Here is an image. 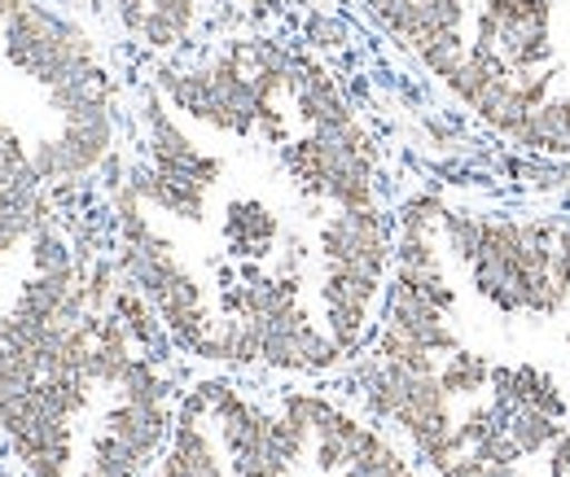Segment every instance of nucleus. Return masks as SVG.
Segmentation results:
<instances>
[{"label": "nucleus", "instance_id": "f257e3e1", "mask_svg": "<svg viewBox=\"0 0 570 477\" xmlns=\"http://www.w3.org/2000/svg\"><path fill=\"white\" fill-rule=\"evenodd\" d=\"M553 215H488L448 206L443 246L465 268L474 294L500 316L553 320L570 307V289L553 272Z\"/></svg>", "mask_w": 570, "mask_h": 477}, {"label": "nucleus", "instance_id": "f03ea898", "mask_svg": "<svg viewBox=\"0 0 570 477\" xmlns=\"http://www.w3.org/2000/svg\"><path fill=\"white\" fill-rule=\"evenodd\" d=\"M154 88L163 92V101H171V110H180L185 119L212 128L219 137L250 140L259 128V115L268 110L250 74V40L224 44L198 67H163Z\"/></svg>", "mask_w": 570, "mask_h": 477}, {"label": "nucleus", "instance_id": "7ed1b4c3", "mask_svg": "<svg viewBox=\"0 0 570 477\" xmlns=\"http://www.w3.org/2000/svg\"><path fill=\"white\" fill-rule=\"evenodd\" d=\"M282 162L298 193L321 198L334 210L377 206V140L364 123L334 132H307L282 145Z\"/></svg>", "mask_w": 570, "mask_h": 477}, {"label": "nucleus", "instance_id": "20e7f679", "mask_svg": "<svg viewBox=\"0 0 570 477\" xmlns=\"http://www.w3.org/2000/svg\"><path fill=\"white\" fill-rule=\"evenodd\" d=\"M4 62L22 70L27 79H36L45 92L75 79L79 70L97 67V44L83 27H75L71 18L53 13L49 4L22 0L13 9V18L4 22Z\"/></svg>", "mask_w": 570, "mask_h": 477}, {"label": "nucleus", "instance_id": "39448f33", "mask_svg": "<svg viewBox=\"0 0 570 477\" xmlns=\"http://www.w3.org/2000/svg\"><path fill=\"white\" fill-rule=\"evenodd\" d=\"M316 250L330 268H352V272H368L386 280L395 268V223L382 206L338 210V215L321 219Z\"/></svg>", "mask_w": 570, "mask_h": 477}, {"label": "nucleus", "instance_id": "423d86ee", "mask_svg": "<svg viewBox=\"0 0 570 477\" xmlns=\"http://www.w3.org/2000/svg\"><path fill=\"white\" fill-rule=\"evenodd\" d=\"M141 128H145V153H149V167L167 180H180V185H194V189H207L224 180V158H215L207 149H198L194 137L171 119V110L163 106V92L149 88L141 101Z\"/></svg>", "mask_w": 570, "mask_h": 477}, {"label": "nucleus", "instance_id": "0eeeda50", "mask_svg": "<svg viewBox=\"0 0 570 477\" xmlns=\"http://www.w3.org/2000/svg\"><path fill=\"white\" fill-rule=\"evenodd\" d=\"M500 31L497 58L509 70L553 67V9L558 0H479Z\"/></svg>", "mask_w": 570, "mask_h": 477}, {"label": "nucleus", "instance_id": "6e6552de", "mask_svg": "<svg viewBox=\"0 0 570 477\" xmlns=\"http://www.w3.org/2000/svg\"><path fill=\"white\" fill-rule=\"evenodd\" d=\"M377 329H386V334H395V338L422 346V350H430L434 359H448L456 346H465L461 334L448 325V311H443V307H434L430 298H422L417 289L400 285V280H386Z\"/></svg>", "mask_w": 570, "mask_h": 477}, {"label": "nucleus", "instance_id": "1a4fd4ad", "mask_svg": "<svg viewBox=\"0 0 570 477\" xmlns=\"http://www.w3.org/2000/svg\"><path fill=\"white\" fill-rule=\"evenodd\" d=\"M289 106H294L298 123H307V132H334V128H347L360 119L330 67H321L316 58H303V53H294Z\"/></svg>", "mask_w": 570, "mask_h": 477}, {"label": "nucleus", "instance_id": "9d476101", "mask_svg": "<svg viewBox=\"0 0 570 477\" xmlns=\"http://www.w3.org/2000/svg\"><path fill=\"white\" fill-rule=\"evenodd\" d=\"M224 246L237 264H264L282 246V219L259 198H233L224 206Z\"/></svg>", "mask_w": 570, "mask_h": 477}, {"label": "nucleus", "instance_id": "9b49d317", "mask_svg": "<svg viewBox=\"0 0 570 477\" xmlns=\"http://www.w3.org/2000/svg\"><path fill=\"white\" fill-rule=\"evenodd\" d=\"M500 411L509 408H540L558 420H567V395L558 386V377L540 364H497L492 368V395H488Z\"/></svg>", "mask_w": 570, "mask_h": 477}, {"label": "nucleus", "instance_id": "f8f14e48", "mask_svg": "<svg viewBox=\"0 0 570 477\" xmlns=\"http://www.w3.org/2000/svg\"><path fill=\"white\" fill-rule=\"evenodd\" d=\"M171 425H176L171 399H167V404H137V399H119L115 408L101 416V429H110L115 438H124L132 451H141L149 465H158V460H163L167 438H171Z\"/></svg>", "mask_w": 570, "mask_h": 477}, {"label": "nucleus", "instance_id": "ddd939ff", "mask_svg": "<svg viewBox=\"0 0 570 477\" xmlns=\"http://www.w3.org/2000/svg\"><path fill=\"white\" fill-rule=\"evenodd\" d=\"M128 185L137 189V198H141L149 210H163V215H171V219H180V223H203V215H207V189L167 180V176H158L149 162H145V167H128Z\"/></svg>", "mask_w": 570, "mask_h": 477}, {"label": "nucleus", "instance_id": "4468645a", "mask_svg": "<svg viewBox=\"0 0 570 477\" xmlns=\"http://www.w3.org/2000/svg\"><path fill=\"white\" fill-rule=\"evenodd\" d=\"M500 176L518 189H531V193H553V189L570 185V171L562 167V158H544V153H527V149H504L500 153Z\"/></svg>", "mask_w": 570, "mask_h": 477}, {"label": "nucleus", "instance_id": "2eb2a0df", "mask_svg": "<svg viewBox=\"0 0 570 477\" xmlns=\"http://www.w3.org/2000/svg\"><path fill=\"white\" fill-rule=\"evenodd\" d=\"M500 416H504V434L522 451V460L549 456V447L567 434V420H558V416H549V411L540 408H509L500 411Z\"/></svg>", "mask_w": 570, "mask_h": 477}, {"label": "nucleus", "instance_id": "dca6fc26", "mask_svg": "<svg viewBox=\"0 0 570 477\" xmlns=\"http://www.w3.org/2000/svg\"><path fill=\"white\" fill-rule=\"evenodd\" d=\"M492 359L470 350V346H456L443 364H439V381L452 399H479L483 390H492Z\"/></svg>", "mask_w": 570, "mask_h": 477}, {"label": "nucleus", "instance_id": "f3484780", "mask_svg": "<svg viewBox=\"0 0 570 477\" xmlns=\"http://www.w3.org/2000/svg\"><path fill=\"white\" fill-rule=\"evenodd\" d=\"M88 469H97L106 477H149L154 465L145 460L141 451H132L124 438H115L110 429H97L88 438Z\"/></svg>", "mask_w": 570, "mask_h": 477}, {"label": "nucleus", "instance_id": "a211bd4d", "mask_svg": "<svg viewBox=\"0 0 570 477\" xmlns=\"http://www.w3.org/2000/svg\"><path fill=\"white\" fill-rule=\"evenodd\" d=\"M500 429H504V416L500 408L488 399V404H470V408L456 416V438L465 451H479L483 443H492Z\"/></svg>", "mask_w": 570, "mask_h": 477}, {"label": "nucleus", "instance_id": "6ab92c4d", "mask_svg": "<svg viewBox=\"0 0 570 477\" xmlns=\"http://www.w3.org/2000/svg\"><path fill=\"white\" fill-rule=\"evenodd\" d=\"M443 477H531V474H527L522 465H488V460H479L474 451H465Z\"/></svg>", "mask_w": 570, "mask_h": 477}, {"label": "nucleus", "instance_id": "aec40b11", "mask_svg": "<svg viewBox=\"0 0 570 477\" xmlns=\"http://www.w3.org/2000/svg\"><path fill=\"white\" fill-rule=\"evenodd\" d=\"M303 36L325 49V44H338V40H343V27H338V18H330V13H312L307 27H303Z\"/></svg>", "mask_w": 570, "mask_h": 477}, {"label": "nucleus", "instance_id": "412c9836", "mask_svg": "<svg viewBox=\"0 0 570 477\" xmlns=\"http://www.w3.org/2000/svg\"><path fill=\"white\" fill-rule=\"evenodd\" d=\"M553 272H558V280L570 289V219H562L558 241H553Z\"/></svg>", "mask_w": 570, "mask_h": 477}, {"label": "nucleus", "instance_id": "4be33fe9", "mask_svg": "<svg viewBox=\"0 0 570 477\" xmlns=\"http://www.w3.org/2000/svg\"><path fill=\"white\" fill-rule=\"evenodd\" d=\"M549 474L553 477H570V429L549 447Z\"/></svg>", "mask_w": 570, "mask_h": 477}, {"label": "nucleus", "instance_id": "5701e85b", "mask_svg": "<svg viewBox=\"0 0 570 477\" xmlns=\"http://www.w3.org/2000/svg\"><path fill=\"white\" fill-rule=\"evenodd\" d=\"M553 101H558V119H562V140H567V158H570V88L558 97L553 92Z\"/></svg>", "mask_w": 570, "mask_h": 477}, {"label": "nucleus", "instance_id": "b1692460", "mask_svg": "<svg viewBox=\"0 0 570 477\" xmlns=\"http://www.w3.org/2000/svg\"><path fill=\"white\" fill-rule=\"evenodd\" d=\"M4 140H13V132H9V123L0 119V145H4Z\"/></svg>", "mask_w": 570, "mask_h": 477}, {"label": "nucleus", "instance_id": "393cba45", "mask_svg": "<svg viewBox=\"0 0 570 477\" xmlns=\"http://www.w3.org/2000/svg\"><path fill=\"white\" fill-rule=\"evenodd\" d=\"M79 477H106V474H97V469H88V465H83V469H79Z\"/></svg>", "mask_w": 570, "mask_h": 477}, {"label": "nucleus", "instance_id": "a878e982", "mask_svg": "<svg viewBox=\"0 0 570 477\" xmlns=\"http://www.w3.org/2000/svg\"><path fill=\"white\" fill-rule=\"evenodd\" d=\"M567 355H570V334H567Z\"/></svg>", "mask_w": 570, "mask_h": 477}]
</instances>
